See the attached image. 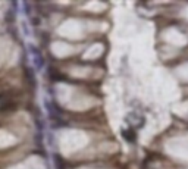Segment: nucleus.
<instances>
[{
    "label": "nucleus",
    "mask_w": 188,
    "mask_h": 169,
    "mask_svg": "<svg viewBox=\"0 0 188 169\" xmlns=\"http://www.w3.org/2000/svg\"><path fill=\"white\" fill-rule=\"evenodd\" d=\"M122 137L128 141V143H135V140H137V134H135V131L134 129H122Z\"/></svg>",
    "instance_id": "f03ea898"
},
{
    "label": "nucleus",
    "mask_w": 188,
    "mask_h": 169,
    "mask_svg": "<svg viewBox=\"0 0 188 169\" xmlns=\"http://www.w3.org/2000/svg\"><path fill=\"white\" fill-rule=\"evenodd\" d=\"M30 50H31V53L34 54V63H35V68H37V69H41L43 65H44V59H43L41 52H40L37 47H34V46H30Z\"/></svg>",
    "instance_id": "f257e3e1"
},
{
    "label": "nucleus",
    "mask_w": 188,
    "mask_h": 169,
    "mask_svg": "<svg viewBox=\"0 0 188 169\" xmlns=\"http://www.w3.org/2000/svg\"><path fill=\"white\" fill-rule=\"evenodd\" d=\"M49 78L52 79V81H59V79H65V75H62L59 71H56V69H50L49 71Z\"/></svg>",
    "instance_id": "7ed1b4c3"
},
{
    "label": "nucleus",
    "mask_w": 188,
    "mask_h": 169,
    "mask_svg": "<svg viewBox=\"0 0 188 169\" xmlns=\"http://www.w3.org/2000/svg\"><path fill=\"white\" fill-rule=\"evenodd\" d=\"M24 75H25V78H27V81H28L30 84H34V81H35V74H34V71H33V69L25 68Z\"/></svg>",
    "instance_id": "20e7f679"
},
{
    "label": "nucleus",
    "mask_w": 188,
    "mask_h": 169,
    "mask_svg": "<svg viewBox=\"0 0 188 169\" xmlns=\"http://www.w3.org/2000/svg\"><path fill=\"white\" fill-rule=\"evenodd\" d=\"M54 160H56V168L57 169H65V165H63V160H62V157L60 156H54Z\"/></svg>",
    "instance_id": "39448f33"
}]
</instances>
